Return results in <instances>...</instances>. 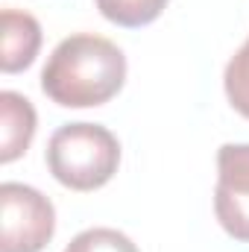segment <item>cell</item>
Listing matches in <instances>:
<instances>
[{
	"mask_svg": "<svg viewBox=\"0 0 249 252\" xmlns=\"http://www.w3.org/2000/svg\"><path fill=\"white\" fill-rule=\"evenodd\" d=\"M214 214L226 235L249 244V144H223L217 153Z\"/></svg>",
	"mask_w": 249,
	"mask_h": 252,
	"instance_id": "obj_4",
	"label": "cell"
},
{
	"mask_svg": "<svg viewBox=\"0 0 249 252\" xmlns=\"http://www.w3.org/2000/svg\"><path fill=\"white\" fill-rule=\"evenodd\" d=\"M121 164L118 138L100 124H64L50 135L47 167L53 179L70 190L103 188Z\"/></svg>",
	"mask_w": 249,
	"mask_h": 252,
	"instance_id": "obj_2",
	"label": "cell"
},
{
	"mask_svg": "<svg viewBox=\"0 0 249 252\" xmlns=\"http://www.w3.org/2000/svg\"><path fill=\"white\" fill-rule=\"evenodd\" d=\"M223 88L235 112H241L249 121V38L241 44V50L229 59L223 73Z\"/></svg>",
	"mask_w": 249,
	"mask_h": 252,
	"instance_id": "obj_8",
	"label": "cell"
},
{
	"mask_svg": "<svg viewBox=\"0 0 249 252\" xmlns=\"http://www.w3.org/2000/svg\"><path fill=\"white\" fill-rule=\"evenodd\" d=\"M35 109L18 91L0 94V161L9 164L27 153L35 135Z\"/></svg>",
	"mask_w": 249,
	"mask_h": 252,
	"instance_id": "obj_6",
	"label": "cell"
},
{
	"mask_svg": "<svg viewBox=\"0 0 249 252\" xmlns=\"http://www.w3.org/2000/svg\"><path fill=\"white\" fill-rule=\"evenodd\" d=\"M126 82L124 50L94 32L62 38L41 70V91L64 109L103 106Z\"/></svg>",
	"mask_w": 249,
	"mask_h": 252,
	"instance_id": "obj_1",
	"label": "cell"
},
{
	"mask_svg": "<svg viewBox=\"0 0 249 252\" xmlns=\"http://www.w3.org/2000/svg\"><path fill=\"white\" fill-rule=\"evenodd\" d=\"M3 32H0V70L18 73L35 62L41 50V24L30 12L3 9L0 15Z\"/></svg>",
	"mask_w": 249,
	"mask_h": 252,
	"instance_id": "obj_5",
	"label": "cell"
},
{
	"mask_svg": "<svg viewBox=\"0 0 249 252\" xmlns=\"http://www.w3.org/2000/svg\"><path fill=\"white\" fill-rule=\"evenodd\" d=\"M164 6H167V0H97L100 15L126 30L153 24L164 12Z\"/></svg>",
	"mask_w": 249,
	"mask_h": 252,
	"instance_id": "obj_7",
	"label": "cell"
},
{
	"mask_svg": "<svg viewBox=\"0 0 249 252\" xmlns=\"http://www.w3.org/2000/svg\"><path fill=\"white\" fill-rule=\"evenodd\" d=\"M56 232V208L41 190L0 185V252H41Z\"/></svg>",
	"mask_w": 249,
	"mask_h": 252,
	"instance_id": "obj_3",
	"label": "cell"
},
{
	"mask_svg": "<svg viewBox=\"0 0 249 252\" xmlns=\"http://www.w3.org/2000/svg\"><path fill=\"white\" fill-rule=\"evenodd\" d=\"M64 252H141L124 232L118 229H106V226H97V229H85L79 232Z\"/></svg>",
	"mask_w": 249,
	"mask_h": 252,
	"instance_id": "obj_9",
	"label": "cell"
}]
</instances>
